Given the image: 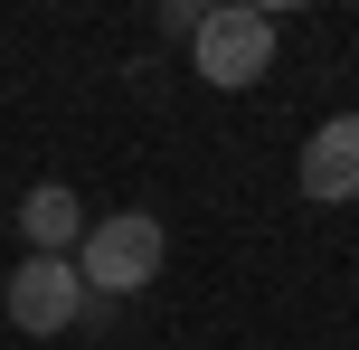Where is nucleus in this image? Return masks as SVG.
I'll list each match as a JSON object with an SVG mask.
<instances>
[{"instance_id": "f257e3e1", "label": "nucleus", "mask_w": 359, "mask_h": 350, "mask_svg": "<svg viewBox=\"0 0 359 350\" xmlns=\"http://www.w3.org/2000/svg\"><path fill=\"white\" fill-rule=\"evenodd\" d=\"M170 237L151 208H114V218L86 227V246H76V275H86V294H142L151 275H161Z\"/></svg>"}, {"instance_id": "f03ea898", "label": "nucleus", "mask_w": 359, "mask_h": 350, "mask_svg": "<svg viewBox=\"0 0 359 350\" xmlns=\"http://www.w3.org/2000/svg\"><path fill=\"white\" fill-rule=\"evenodd\" d=\"M189 57H198V76H208L217 95H246L255 76L274 67V10H246V0L208 10V19H198V38H189Z\"/></svg>"}, {"instance_id": "7ed1b4c3", "label": "nucleus", "mask_w": 359, "mask_h": 350, "mask_svg": "<svg viewBox=\"0 0 359 350\" xmlns=\"http://www.w3.org/2000/svg\"><path fill=\"white\" fill-rule=\"evenodd\" d=\"M86 313H104V303L86 294V275H76V256H19V275H10V322L19 332H67V322H86Z\"/></svg>"}, {"instance_id": "20e7f679", "label": "nucleus", "mask_w": 359, "mask_h": 350, "mask_svg": "<svg viewBox=\"0 0 359 350\" xmlns=\"http://www.w3.org/2000/svg\"><path fill=\"white\" fill-rule=\"evenodd\" d=\"M303 199L312 208L359 199V114H331V123L303 142Z\"/></svg>"}, {"instance_id": "39448f33", "label": "nucleus", "mask_w": 359, "mask_h": 350, "mask_svg": "<svg viewBox=\"0 0 359 350\" xmlns=\"http://www.w3.org/2000/svg\"><path fill=\"white\" fill-rule=\"evenodd\" d=\"M86 199H76L67 180H38L29 199H19V237H29V256H76L86 246Z\"/></svg>"}, {"instance_id": "423d86ee", "label": "nucleus", "mask_w": 359, "mask_h": 350, "mask_svg": "<svg viewBox=\"0 0 359 350\" xmlns=\"http://www.w3.org/2000/svg\"><path fill=\"white\" fill-rule=\"evenodd\" d=\"M198 19H208L198 0H170V10H161V29H170V38H198Z\"/></svg>"}]
</instances>
